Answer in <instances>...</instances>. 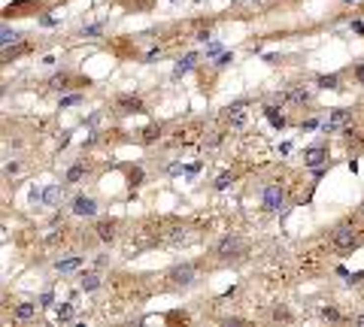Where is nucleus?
Masks as SVG:
<instances>
[{"instance_id": "f257e3e1", "label": "nucleus", "mask_w": 364, "mask_h": 327, "mask_svg": "<svg viewBox=\"0 0 364 327\" xmlns=\"http://www.w3.org/2000/svg\"><path fill=\"white\" fill-rule=\"evenodd\" d=\"M246 251H249V245H246V240H243L240 233H224L213 245V258L219 264H237V261L246 258Z\"/></svg>"}, {"instance_id": "f03ea898", "label": "nucleus", "mask_w": 364, "mask_h": 327, "mask_svg": "<svg viewBox=\"0 0 364 327\" xmlns=\"http://www.w3.org/2000/svg\"><path fill=\"white\" fill-rule=\"evenodd\" d=\"M364 243V236L352 227V224H340V227H334V233H331V245L337 248V251H352V248H358Z\"/></svg>"}, {"instance_id": "7ed1b4c3", "label": "nucleus", "mask_w": 364, "mask_h": 327, "mask_svg": "<svg viewBox=\"0 0 364 327\" xmlns=\"http://www.w3.org/2000/svg\"><path fill=\"white\" fill-rule=\"evenodd\" d=\"M167 279H170V285L173 288H192L195 282H197V264L195 261H182V264H176L170 272H167Z\"/></svg>"}, {"instance_id": "20e7f679", "label": "nucleus", "mask_w": 364, "mask_h": 327, "mask_svg": "<svg viewBox=\"0 0 364 327\" xmlns=\"http://www.w3.org/2000/svg\"><path fill=\"white\" fill-rule=\"evenodd\" d=\"M112 109L118 115H140V112H146V103H143L140 94H118Z\"/></svg>"}, {"instance_id": "39448f33", "label": "nucleus", "mask_w": 364, "mask_h": 327, "mask_svg": "<svg viewBox=\"0 0 364 327\" xmlns=\"http://www.w3.org/2000/svg\"><path fill=\"white\" fill-rule=\"evenodd\" d=\"M70 209H73V215H79V218H94V215H97V200L88 197V194H76V197L70 200Z\"/></svg>"}, {"instance_id": "423d86ee", "label": "nucleus", "mask_w": 364, "mask_h": 327, "mask_svg": "<svg viewBox=\"0 0 364 327\" xmlns=\"http://www.w3.org/2000/svg\"><path fill=\"white\" fill-rule=\"evenodd\" d=\"M285 203V188L282 185H267L264 191H261V206L267 209V212H276Z\"/></svg>"}, {"instance_id": "0eeeda50", "label": "nucleus", "mask_w": 364, "mask_h": 327, "mask_svg": "<svg viewBox=\"0 0 364 327\" xmlns=\"http://www.w3.org/2000/svg\"><path fill=\"white\" fill-rule=\"evenodd\" d=\"M352 121V109H334V112L331 115H328V121L322 124V134H337L340 131V127H346V124H349Z\"/></svg>"}, {"instance_id": "6e6552de", "label": "nucleus", "mask_w": 364, "mask_h": 327, "mask_svg": "<svg viewBox=\"0 0 364 327\" xmlns=\"http://www.w3.org/2000/svg\"><path fill=\"white\" fill-rule=\"evenodd\" d=\"M328 164V145H309V149L304 152V167H309V170H322Z\"/></svg>"}, {"instance_id": "1a4fd4ad", "label": "nucleus", "mask_w": 364, "mask_h": 327, "mask_svg": "<svg viewBox=\"0 0 364 327\" xmlns=\"http://www.w3.org/2000/svg\"><path fill=\"white\" fill-rule=\"evenodd\" d=\"M276 100H280V103H309V100H313V88L291 85L288 91H282V94H276Z\"/></svg>"}, {"instance_id": "9d476101", "label": "nucleus", "mask_w": 364, "mask_h": 327, "mask_svg": "<svg viewBox=\"0 0 364 327\" xmlns=\"http://www.w3.org/2000/svg\"><path fill=\"white\" fill-rule=\"evenodd\" d=\"M246 106H249V100L243 97V100H234L228 109H224V118H228L231 127H243V121H246Z\"/></svg>"}, {"instance_id": "9b49d317", "label": "nucleus", "mask_w": 364, "mask_h": 327, "mask_svg": "<svg viewBox=\"0 0 364 327\" xmlns=\"http://www.w3.org/2000/svg\"><path fill=\"white\" fill-rule=\"evenodd\" d=\"M97 240L100 243H115V236H118V221L115 218H103V221H97Z\"/></svg>"}, {"instance_id": "f8f14e48", "label": "nucleus", "mask_w": 364, "mask_h": 327, "mask_svg": "<svg viewBox=\"0 0 364 327\" xmlns=\"http://www.w3.org/2000/svg\"><path fill=\"white\" fill-rule=\"evenodd\" d=\"M73 82H85V85H88V79H76L73 73H58V76H52V79H49V85L55 88V91H67Z\"/></svg>"}, {"instance_id": "ddd939ff", "label": "nucleus", "mask_w": 364, "mask_h": 327, "mask_svg": "<svg viewBox=\"0 0 364 327\" xmlns=\"http://www.w3.org/2000/svg\"><path fill=\"white\" fill-rule=\"evenodd\" d=\"M316 88L322 91H343V79L337 73H325V76H316Z\"/></svg>"}, {"instance_id": "4468645a", "label": "nucleus", "mask_w": 364, "mask_h": 327, "mask_svg": "<svg viewBox=\"0 0 364 327\" xmlns=\"http://www.w3.org/2000/svg\"><path fill=\"white\" fill-rule=\"evenodd\" d=\"M82 176H88V164H85V161H76V164H70V167H67L64 182H67V185H73V182H79Z\"/></svg>"}, {"instance_id": "2eb2a0df", "label": "nucleus", "mask_w": 364, "mask_h": 327, "mask_svg": "<svg viewBox=\"0 0 364 327\" xmlns=\"http://www.w3.org/2000/svg\"><path fill=\"white\" fill-rule=\"evenodd\" d=\"M12 318L15 321H30V318H37V303H19L12 309Z\"/></svg>"}, {"instance_id": "dca6fc26", "label": "nucleus", "mask_w": 364, "mask_h": 327, "mask_svg": "<svg viewBox=\"0 0 364 327\" xmlns=\"http://www.w3.org/2000/svg\"><path fill=\"white\" fill-rule=\"evenodd\" d=\"M195 61H197V54H195V52H188V54H185V58H179V64H176V70H173V79H179V76H185V73H188V70H192V67H195Z\"/></svg>"}, {"instance_id": "f3484780", "label": "nucleus", "mask_w": 364, "mask_h": 327, "mask_svg": "<svg viewBox=\"0 0 364 327\" xmlns=\"http://www.w3.org/2000/svg\"><path fill=\"white\" fill-rule=\"evenodd\" d=\"M167 240H170L173 245H188V243H195V236L188 233L185 227H173V233L167 236Z\"/></svg>"}, {"instance_id": "a211bd4d", "label": "nucleus", "mask_w": 364, "mask_h": 327, "mask_svg": "<svg viewBox=\"0 0 364 327\" xmlns=\"http://www.w3.org/2000/svg\"><path fill=\"white\" fill-rule=\"evenodd\" d=\"M264 115H267V121L276 127V131H282V127H285V115H282V112H276V106H273V103L264 106Z\"/></svg>"}, {"instance_id": "6ab92c4d", "label": "nucleus", "mask_w": 364, "mask_h": 327, "mask_svg": "<svg viewBox=\"0 0 364 327\" xmlns=\"http://www.w3.org/2000/svg\"><path fill=\"white\" fill-rule=\"evenodd\" d=\"M22 36H25V33H19V30H9V25H3V36H0V46H3V49H9V46H15V43H22Z\"/></svg>"}, {"instance_id": "aec40b11", "label": "nucleus", "mask_w": 364, "mask_h": 327, "mask_svg": "<svg viewBox=\"0 0 364 327\" xmlns=\"http://www.w3.org/2000/svg\"><path fill=\"white\" fill-rule=\"evenodd\" d=\"M79 264H82V254H73V258L58 261V264H55V270H58V272H73V270H79Z\"/></svg>"}, {"instance_id": "412c9836", "label": "nucleus", "mask_w": 364, "mask_h": 327, "mask_svg": "<svg viewBox=\"0 0 364 327\" xmlns=\"http://www.w3.org/2000/svg\"><path fill=\"white\" fill-rule=\"evenodd\" d=\"M79 288H82V291H97V288H100V276H97V272H88V276H82Z\"/></svg>"}, {"instance_id": "4be33fe9", "label": "nucleus", "mask_w": 364, "mask_h": 327, "mask_svg": "<svg viewBox=\"0 0 364 327\" xmlns=\"http://www.w3.org/2000/svg\"><path fill=\"white\" fill-rule=\"evenodd\" d=\"M128 185H131V191L143 185V170H140V167H134V170H128Z\"/></svg>"}, {"instance_id": "5701e85b", "label": "nucleus", "mask_w": 364, "mask_h": 327, "mask_svg": "<svg viewBox=\"0 0 364 327\" xmlns=\"http://www.w3.org/2000/svg\"><path fill=\"white\" fill-rule=\"evenodd\" d=\"M58 197H61V185H52V188H46V194H43V200H46L49 206H55Z\"/></svg>"}, {"instance_id": "b1692460", "label": "nucleus", "mask_w": 364, "mask_h": 327, "mask_svg": "<svg viewBox=\"0 0 364 327\" xmlns=\"http://www.w3.org/2000/svg\"><path fill=\"white\" fill-rule=\"evenodd\" d=\"M158 136H161V124H149L143 131V142H155Z\"/></svg>"}, {"instance_id": "393cba45", "label": "nucleus", "mask_w": 364, "mask_h": 327, "mask_svg": "<svg viewBox=\"0 0 364 327\" xmlns=\"http://www.w3.org/2000/svg\"><path fill=\"white\" fill-rule=\"evenodd\" d=\"M231 182H234V173H222V176L213 182V188H216V191H224V188L231 185Z\"/></svg>"}, {"instance_id": "a878e982", "label": "nucleus", "mask_w": 364, "mask_h": 327, "mask_svg": "<svg viewBox=\"0 0 364 327\" xmlns=\"http://www.w3.org/2000/svg\"><path fill=\"white\" fill-rule=\"evenodd\" d=\"M325 321H343V315H340V309H334V306H325L322 312H319Z\"/></svg>"}, {"instance_id": "bb28decb", "label": "nucleus", "mask_w": 364, "mask_h": 327, "mask_svg": "<svg viewBox=\"0 0 364 327\" xmlns=\"http://www.w3.org/2000/svg\"><path fill=\"white\" fill-rule=\"evenodd\" d=\"M270 318L273 321H291V312L285 306H273V312H270Z\"/></svg>"}, {"instance_id": "cd10ccee", "label": "nucleus", "mask_w": 364, "mask_h": 327, "mask_svg": "<svg viewBox=\"0 0 364 327\" xmlns=\"http://www.w3.org/2000/svg\"><path fill=\"white\" fill-rule=\"evenodd\" d=\"M55 315H58V321H70V318H73V306H70V303L58 306V312H55Z\"/></svg>"}, {"instance_id": "c85d7f7f", "label": "nucleus", "mask_w": 364, "mask_h": 327, "mask_svg": "<svg viewBox=\"0 0 364 327\" xmlns=\"http://www.w3.org/2000/svg\"><path fill=\"white\" fill-rule=\"evenodd\" d=\"M76 103H82V94H67V97H61V109H67V106H76Z\"/></svg>"}, {"instance_id": "c756f323", "label": "nucleus", "mask_w": 364, "mask_h": 327, "mask_svg": "<svg viewBox=\"0 0 364 327\" xmlns=\"http://www.w3.org/2000/svg\"><path fill=\"white\" fill-rule=\"evenodd\" d=\"M234 61V52H224V54H219V61H216V70H224V67H228Z\"/></svg>"}, {"instance_id": "7c9ffc66", "label": "nucleus", "mask_w": 364, "mask_h": 327, "mask_svg": "<svg viewBox=\"0 0 364 327\" xmlns=\"http://www.w3.org/2000/svg\"><path fill=\"white\" fill-rule=\"evenodd\" d=\"M103 30V25H88V27H82V36H97Z\"/></svg>"}, {"instance_id": "2f4dec72", "label": "nucleus", "mask_w": 364, "mask_h": 327, "mask_svg": "<svg viewBox=\"0 0 364 327\" xmlns=\"http://www.w3.org/2000/svg\"><path fill=\"white\" fill-rule=\"evenodd\" d=\"M222 142V134H213L210 139H206V149H216V145Z\"/></svg>"}, {"instance_id": "473e14b6", "label": "nucleus", "mask_w": 364, "mask_h": 327, "mask_svg": "<svg viewBox=\"0 0 364 327\" xmlns=\"http://www.w3.org/2000/svg\"><path fill=\"white\" fill-rule=\"evenodd\" d=\"M195 40H197V43H206V40H210V27H206V30H197Z\"/></svg>"}, {"instance_id": "72a5a7b5", "label": "nucleus", "mask_w": 364, "mask_h": 327, "mask_svg": "<svg viewBox=\"0 0 364 327\" xmlns=\"http://www.w3.org/2000/svg\"><path fill=\"white\" fill-rule=\"evenodd\" d=\"M355 79L364 85V64H358V67H355Z\"/></svg>"}, {"instance_id": "f704fd0d", "label": "nucleus", "mask_w": 364, "mask_h": 327, "mask_svg": "<svg viewBox=\"0 0 364 327\" xmlns=\"http://www.w3.org/2000/svg\"><path fill=\"white\" fill-rule=\"evenodd\" d=\"M316 124H319L316 118H313V121H304V124H301V131H313V127H316Z\"/></svg>"}, {"instance_id": "c9c22d12", "label": "nucleus", "mask_w": 364, "mask_h": 327, "mask_svg": "<svg viewBox=\"0 0 364 327\" xmlns=\"http://www.w3.org/2000/svg\"><path fill=\"white\" fill-rule=\"evenodd\" d=\"M219 49H222V46H219V43H213L210 49H206V54H210V58H213V54H219Z\"/></svg>"}, {"instance_id": "e433bc0d", "label": "nucleus", "mask_w": 364, "mask_h": 327, "mask_svg": "<svg viewBox=\"0 0 364 327\" xmlns=\"http://www.w3.org/2000/svg\"><path fill=\"white\" fill-rule=\"evenodd\" d=\"M352 321H355V324H361V327H364V312H358V315H355V318H352Z\"/></svg>"}, {"instance_id": "4c0bfd02", "label": "nucleus", "mask_w": 364, "mask_h": 327, "mask_svg": "<svg viewBox=\"0 0 364 327\" xmlns=\"http://www.w3.org/2000/svg\"><path fill=\"white\" fill-rule=\"evenodd\" d=\"M346 3H352V0H346Z\"/></svg>"}]
</instances>
